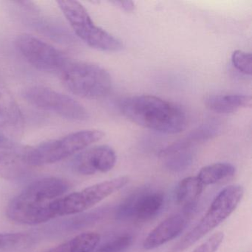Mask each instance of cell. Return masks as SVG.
<instances>
[{
    "label": "cell",
    "mask_w": 252,
    "mask_h": 252,
    "mask_svg": "<svg viewBox=\"0 0 252 252\" xmlns=\"http://www.w3.org/2000/svg\"><path fill=\"white\" fill-rule=\"evenodd\" d=\"M100 239L101 237L98 233L88 231L44 252H94L99 243Z\"/></svg>",
    "instance_id": "ac0fdd59"
},
{
    "label": "cell",
    "mask_w": 252,
    "mask_h": 252,
    "mask_svg": "<svg viewBox=\"0 0 252 252\" xmlns=\"http://www.w3.org/2000/svg\"><path fill=\"white\" fill-rule=\"evenodd\" d=\"M61 76L67 89L82 98L101 99L111 91L110 73L101 66L93 63L70 62Z\"/></svg>",
    "instance_id": "277c9868"
},
{
    "label": "cell",
    "mask_w": 252,
    "mask_h": 252,
    "mask_svg": "<svg viewBox=\"0 0 252 252\" xmlns=\"http://www.w3.org/2000/svg\"><path fill=\"white\" fill-rule=\"evenodd\" d=\"M219 127L217 124L208 123L194 129L187 138L182 140L187 145L191 147L197 143L204 142L218 135Z\"/></svg>",
    "instance_id": "44dd1931"
},
{
    "label": "cell",
    "mask_w": 252,
    "mask_h": 252,
    "mask_svg": "<svg viewBox=\"0 0 252 252\" xmlns=\"http://www.w3.org/2000/svg\"><path fill=\"white\" fill-rule=\"evenodd\" d=\"M113 4L117 5L119 8L123 9L124 11L130 12L135 9V3L132 1L126 0V1H113Z\"/></svg>",
    "instance_id": "d4e9b609"
},
{
    "label": "cell",
    "mask_w": 252,
    "mask_h": 252,
    "mask_svg": "<svg viewBox=\"0 0 252 252\" xmlns=\"http://www.w3.org/2000/svg\"><path fill=\"white\" fill-rule=\"evenodd\" d=\"M224 234L221 231L215 233L206 241L197 246L192 252H217L223 241Z\"/></svg>",
    "instance_id": "cb8c5ba5"
},
{
    "label": "cell",
    "mask_w": 252,
    "mask_h": 252,
    "mask_svg": "<svg viewBox=\"0 0 252 252\" xmlns=\"http://www.w3.org/2000/svg\"><path fill=\"white\" fill-rule=\"evenodd\" d=\"M129 182L128 176H120L87 187L57 199L52 206L54 218L76 215L91 209L114 194Z\"/></svg>",
    "instance_id": "52a82bcc"
},
{
    "label": "cell",
    "mask_w": 252,
    "mask_h": 252,
    "mask_svg": "<svg viewBox=\"0 0 252 252\" xmlns=\"http://www.w3.org/2000/svg\"><path fill=\"white\" fill-rule=\"evenodd\" d=\"M132 242L133 237L131 234H124L107 242L94 252H125Z\"/></svg>",
    "instance_id": "7402d4cb"
},
{
    "label": "cell",
    "mask_w": 252,
    "mask_h": 252,
    "mask_svg": "<svg viewBox=\"0 0 252 252\" xmlns=\"http://www.w3.org/2000/svg\"><path fill=\"white\" fill-rule=\"evenodd\" d=\"M187 218L181 215L166 218L150 231L143 243L145 250H153L176 238L185 229Z\"/></svg>",
    "instance_id": "5bb4252c"
},
{
    "label": "cell",
    "mask_w": 252,
    "mask_h": 252,
    "mask_svg": "<svg viewBox=\"0 0 252 252\" xmlns=\"http://www.w3.org/2000/svg\"><path fill=\"white\" fill-rule=\"evenodd\" d=\"M24 118L9 90L0 81V136L18 141L24 130Z\"/></svg>",
    "instance_id": "4fadbf2b"
},
{
    "label": "cell",
    "mask_w": 252,
    "mask_h": 252,
    "mask_svg": "<svg viewBox=\"0 0 252 252\" xmlns=\"http://www.w3.org/2000/svg\"><path fill=\"white\" fill-rule=\"evenodd\" d=\"M205 104L209 110L215 113L228 114L241 108L250 107L252 98L249 95L240 94L212 95L206 97Z\"/></svg>",
    "instance_id": "2e32d148"
},
{
    "label": "cell",
    "mask_w": 252,
    "mask_h": 252,
    "mask_svg": "<svg viewBox=\"0 0 252 252\" xmlns=\"http://www.w3.org/2000/svg\"><path fill=\"white\" fill-rule=\"evenodd\" d=\"M29 147L14 140L0 136V178L16 181L29 172Z\"/></svg>",
    "instance_id": "8fae6325"
},
{
    "label": "cell",
    "mask_w": 252,
    "mask_h": 252,
    "mask_svg": "<svg viewBox=\"0 0 252 252\" xmlns=\"http://www.w3.org/2000/svg\"><path fill=\"white\" fill-rule=\"evenodd\" d=\"M23 97L33 107L69 120L82 122L89 118L88 110L81 103L48 87H29L23 92Z\"/></svg>",
    "instance_id": "ba28073f"
},
{
    "label": "cell",
    "mask_w": 252,
    "mask_h": 252,
    "mask_svg": "<svg viewBox=\"0 0 252 252\" xmlns=\"http://www.w3.org/2000/svg\"><path fill=\"white\" fill-rule=\"evenodd\" d=\"M236 169L229 163H216L208 165L200 169L197 179L204 186L213 185L234 176Z\"/></svg>",
    "instance_id": "ffe728a7"
},
{
    "label": "cell",
    "mask_w": 252,
    "mask_h": 252,
    "mask_svg": "<svg viewBox=\"0 0 252 252\" xmlns=\"http://www.w3.org/2000/svg\"><path fill=\"white\" fill-rule=\"evenodd\" d=\"M164 196L160 191L142 188L126 197L116 212L117 220L136 219L147 221L156 217L163 208Z\"/></svg>",
    "instance_id": "30bf717a"
},
{
    "label": "cell",
    "mask_w": 252,
    "mask_h": 252,
    "mask_svg": "<svg viewBox=\"0 0 252 252\" xmlns=\"http://www.w3.org/2000/svg\"><path fill=\"white\" fill-rule=\"evenodd\" d=\"M36 243L28 233H0V252H32Z\"/></svg>",
    "instance_id": "d6986e66"
},
{
    "label": "cell",
    "mask_w": 252,
    "mask_h": 252,
    "mask_svg": "<svg viewBox=\"0 0 252 252\" xmlns=\"http://www.w3.org/2000/svg\"><path fill=\"white\" fill-rule=\"evenodd\" d=\"M15 42L19 52L26 61L41 71L61 75L70 63L62 51L36 36L22 33Z\"/></svg>",
    "instance_id": "9c48e42d"
},
{
    "label": "cell",
    "mask_w": 252,
    "mask_h": 252,
    "mask_svg": "<svg viewBox=\"0 0 252 252\" xmlns=\"http://www.w3.org/2000/svg\"><path fill=\"white\" fill-rule=\"evenodd\" d=\"M244 194L240 185H231L221 190L211 203L200 222L186 234L169 252H184L215 229L234 212Z\"/></svg>",
    "instance_id": "3957f363"
},
{
    "label": "cell",
    "mask_w": 252,
    "mask_h": 252,
    "mask_svg": "<svg viewBox=\"0 0 252 252\" xmlns=\"http://www.w3.org/2000/svg\"><path fill=\"white\" fill-rule=\"evenodd\" d=\"M119 108L131 122L160 133H179L187 126V116L181 107L155 95L126 97L119 101Z\"/></svg>",
    "instance_id": "7a4b0ae2"
},
{
    "label": "cell",
    "mask_w": 252,
    "mask_h": 252,
    "mask_svg": "<svg viewBox=\"0 0 252 252\" xmlns=\"http://www.w3.org/2000/svg\"><path fill=\"white\" fill-rule=\"evenodd\" d=\"M66 180L57 177L33 181L11 200L6 215L11 220L26 225H38L54 218L53 203L70 189Z\"/></svg>",
    "instance_id": "6da1fadb"
},
{
    "label": "cell",
    "mask_w": 252,
    "mask_h": 252,
    "mask_svg": "<svg viewBox=\"0 0 252 252\" xmlns=\"http://www.w3.org/2000/svg\"><path fill=\"white\" fill-rule=\"evenodd\" d=\"M117 160L114 150L107 145L95 146L84 150L73 159L72 167L82 175L105 173L113 169Z\"/></svg>",
    "instance_id": "7c38bea8"
},
{
    "label": "cell",
    "mask_w": 252,
    "mask_h": 252,
    "mask_svg": "<svg viewBox=\"0 0 252 252\" xmlns=\"http://www.w3.org/2000/svg\"><path fill=\"white\" fill-rule=\"evenodd\" d=\"M231 62L234 67L239 71L246 75L252 74V58L250 53L237 50L231 56Z\"/></svg>",
    "instance_id": "603a6c76"
},
{
    "label": "cell",
    "mask_w": 252,
    "mask_h": 252,
    "mask_svg": "<svg viewBox=\"0 0 252 252\" xmlns=\"http://www.w3.org/2000/svg\"><path fill=\"white\" fill-rule=\"evenodd\" d=\"M160 156L166 159L165 166L172 172L186 170L194 161V153L191 149L183 147L178 142L160 151Z\"/></svg>",
    "instance_id": "e0dca14e"
},
{
    "label": "cell",
    "mask_w": 252,
    "mask_h": 252,
    "mask_svg": "<svg viewBox=\"0 0 252 252\" xmlns=\"http://www.w3.org/2000/svg\"><path fill=\"white\" fill-rule=\"evenodd\" d=\"M203 190V184L197 176L184 178L175 189V202L182 206L187 213H189L195 209Z\"/></svg>",
    "instance_id": "9a60e30c"
},
{
    "label": "cell",
    "mask_w": 252,
    "mask_h": 252,
    "mask_svg": "<svg viewBox=\"0 0 252 252\" xmlns=\"http://www.w3.org/2000/svg\"><path fill=\"white\" fill-rule=\"evenodd\" d=\"M104 136L101 131L88 129L29 147L28 162L31 167L57 163L85 150Z\"/></svg>",
    "instance_id": "5b68a950"
},
{
    "label": "cell",
    "mask_w": 252,
    "mask_h": 252,
    "mask_svg": "<svg viewBox=\"0 0 252 252\" xmlns=\"http://www.w3.org/2000/svg\"><path fill=\"white\" fill-rule=\"evenodd\" d=\"M76 36L88 46L98 51L116 52L123 48L122 41L106 31L95 26L86 8L76 1H58Z\"/></svg>",
    "instance_id": "8992f818"
}]
</instances>
